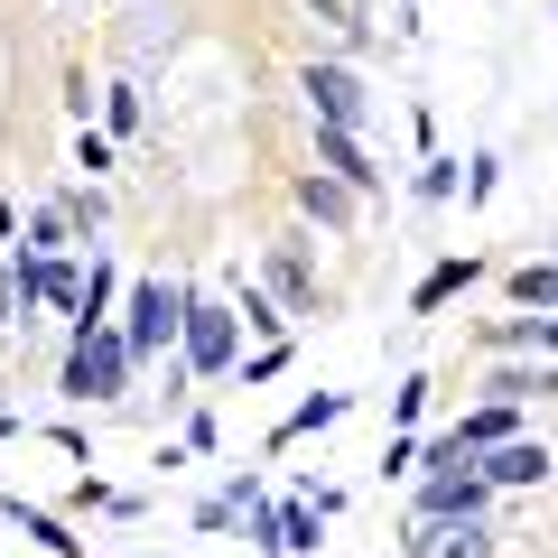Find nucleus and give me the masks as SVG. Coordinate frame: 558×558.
<instances>
[{
  "label": "nucleus",
  "mask_w": 558,
  "mask_h": 558,
  "mask_svg": "<svg viewBox=\"0 0 558 558\" xmlns=\"http://www.w3.org/2000/svg\"><path fill=\"white\" fill-rule=\"evenodd\" d=\"M484 512H494L484 465L457 447V428H438V438H428V465H418V484H410V521H484Z\"/></svg>",
  "instance_id": "obj_1"
},
{
  "label": "nucleus",
  "mask_w": 558,
  "mask_h": 558,
  "mask_svg": "<svg viewBox=\"0 0 558 558\" xmlns=\"http://www.w3.org/2000/svg\"><path fill=\"white\" fill-rule=\"evenodd\" d=\"M140 381V354L121 326H84V336H65V373H57V400H75V410H112V400H131Z\"/></svg>",
  "instance_id": "obj_2"
},
{
  "label": "nucleus",
  "mask_w": 558,
  "mask_h": 558,
  "mask_svg": "<svg viewBox=\"0 0 558 558\" xmlns=\"http://www.w3.org/2000/svg\"><path fill=\"white\" fill-rule=\"evenodd\" d=\"M121 336H131L140 363H168L186 336V279H131V299H121Z\"/></svg>",
  "instance_id": "obj_3"
},
{
  "label": "nucleus",
  "mask_w": 558,
  "mask_h": 558,
  "mask_svg": "<svg viewBox=\"0 0 558 558\" xmlns=\"http://www.w3.org/2000/svg\"><path fill=\"white\" fill-rule=\"evenodd\" d=\"M178 354H186V373L196 381H223L242 363V317H233V299H205V289H186V336H178Z\"/></svg>",
  "instance_id": "obj_4"
},
{
  "label": "nucleus",
  "mask_w": 558,
  "mask_h": 558,
  "mask_svg": "<svg viewBox=\"0 0 558 558\" xmlns=\"http://www.w3.org/2000/svg\"><path fill=\"white\" fill-rule=\"evenodd\" d=\"M260 289H270L279 307H289V326H307L326 307V289H317V260H307V233H279V242H260Z\"/></svg>",
  "instance_id": "obj_5"
},
{
  "label": "nucleus",
  "mask_w": 558,
  "mask_h": 558,
  "mask_svg": "<svg viewBox=\"0 0 558 558\" xmlns=\"http://www.w3.org/2000/svg\"><path fill=\"white\" fill-rule=\"evenodd\" d=\"M299 94H307V112H317V131H363V121H373V94H363V75L344 57H317L299 75Z\"/></svg>",
  "instance_id": "obj_6"
},
{
  "label": "nucleus",
  "mask_w": 558,
  "mask_h": 558,
  "mask_svg": "<svg viewBox=\"0 0 558 558\" xmlns=\"http://www.w3.org/2000/svg\"><path fill=\"white\" fill-rule=\"evenodd\" d=\"M317 502H260L252 521H242V539L252 549H270V558H317Z\"/></svg>",
  "instance_id": "obj_7"
},
{
  "label": "nucleus",
  "mask_w": 558,
  "mask_h": 558,
  "mask_svg": "<svg viewBox=\"0 0 558 558\" xmlns=\"http://www.w3.org/2000/svg\"><path fill=\"white\" fill-rule=\"evenodd\" d=\"M20 260V289H28V307H57V317H75V299H84V260L75 252H10Z\"/></svg>",
  "instance_id": "obj_8"
},
{
  "label": "nucleus",
  "mask_w": 558,
  "mask_h": 558,
  "mask_svg": "<svg viewBox=\"0 0 558 558\" xmlns=\"http://www.w3.org/2000/svg\"><path fill=\"white\" fill-rule=\"evenodd\" d=\"M400 558H494V521H410Z\"/></svg>",
  "instance_id": "obj_9"
},
{
  "label": "nucleus",
  "mask_w": 558,
  "mask_h": 558,
  "mask_svg": "<svg viewBox=\"0 0 558 558\" xmlns=\"http://www.w3.org/2000/svg\"><path fill=\"white\" fill-rule=\"evenodd\" d=\"M317 168H326V178H344L354 196H381V186H391V168L363 149V131H317Z\"/></svg>",
  "instance_id": "obj_10"
},
{
  "label": "nucleus",
  "mask_w": 558,
  "mask_h": 558,
  "mask_svg": "<svg viewBox=\"0 0 558 558\" xmlns=\"http://www.w3.org/2000/svg\"><path fill=\"white\" fill-rule=\"evenodd\" d=\"M0 521L28 539V549H47V558H84V539H75V521L65 512H47V502H20V494H0Z\"/></svg>",
  "instance_id": "obj_11"
},
{
  "label": "nucleus",
  "mask_w": 558,
  "mask_h": 558,
  "mask_svg": "<svg viewBox=\"0 0 558 558\" xmlns=\"http://www.w3.org/2000/svg\"><path fill=\"white\" fill-rule=\"evenodd\" d=\"M299 215L317 223V233H354V215H363V196L344 178H326V168H299Z\"/></svg>",
  "instance_id": "obj_12"
},
{
  "label": "nucleus",
  "mask_w": 558,
  "mask_h": 558,
  "mask_svg": "<svg viewBox=\"0 0 558 558\" xmlns=\"http://www.w3.org/2000/svg\"><path fill=\"white\" fill-rule=\"evenodd\" d=\"M121 299H131V289H121V260L94 252V260H84V299H75V317H65V336H84V326H112Z\"/></svg>",
  "instance_id": "obj_13"
},
{
  "label": "nucleus",
  "mask_w": 558,
  "mask_h": 558,
  "mask_svg": "<svg viewBox=\"0 0 558 558\" xmlns=\"http://www.w3.org/2000/svg\"><path fill=\"white\" fill-rule=\"evenodd\" d=\"M475 279H484V260H475V252H447V260H428V279L410 289V317H438V307H457L465 289H475Z\"/></svg>",
  "instance_id": "obj_14"
},
{
  "label": "nucleus",
  "mask_w": 558,
  "mask_h": 558,
  "mask_svg": "<svg viewBox=\"0 0 558 558\" xmlns=\"http://www.w3.org/2000/svg\"><path fill=\"white\" fill-rule=\"evenodd\" d=\"M512 438H521V410H512V400H475V410L457 418V447H465V457H494V447H512Z\"/></svg>",
  "instance_id": "obj_15"
},
{
  "label": "nucleus",
  "mask_w": 558,
  "mask_h": 558,
  "mask_svg": "<svg viewBox=\"0 0 558 558\" xmlns=\"http://www.w3.org/2000/svg\"><path fill=\"white\" fill-rule=\"evenodd\" d=\"M502 299L521 307V317H558V260L539 252V260H521L512 279H502Z\"/></svg>",
  "instance_id": "obj_16"
},
{
  "label": "nucleus",
  "mask_w": 558,
  "mask_h": 558,
  "mask_svg": "<svg viewBox=\"0 0 558 558\" xmlns=\"http://www.w3.org/2000/svg\"><path fill=\"white\" fill-rule=\"evenodd\" d=\"M233 317H242V336H260V344H289V307L260 289V279H233Z\"/></svg>",
  "instance_id": "obj_17"
},
{
  "label": "nucleus",
  "mask_w": 558,
  "mask_h": 558,
  "mask_svg": "<svg viewBox=\"0 0 558 558\" xmlns=\"http://www.w3.org/2000/svg\"><path fill=\"white\" fill-rule=\"evenodd\" d=\"M484 400H558V373L549 363H494V373H484Z\"/></svg>",
  "instance_id": "obj_18"
},
{
  "label": "nucleus",
  "mask_w": 558,
  "mask_h": 558,
  "mask_svg": "<svg viewBox=\"0 0 558 558\" xmlns=\"http://www.w3.org/2000/svg\"><path fill=\"white\" fill-rule=\"evenodd\" d=\"M475 465H484V484L502 494V484H539V475H549V447H539V438H512V447H494V457H475Z\"/></svg>",
  "instance_id": "obj_19"
},
{
  "label": "nucleus",
  "mask_w": 558,
  "mask_h": 558,
  "mask_svg": "<svg viewBox=\"0 0 558 558\" xmlns=\"http://www.w3.org/2000/svg\"><path fill=\"white\" fill-rule=\"evenodd\" d=\"M344 410H354V400H344V391H307V400H299V410L279 418V438H270V447H289V438H317V428H336V418H344Z\"/></svg>",
  "instance_id": "obj_20"
},
{
  "label": "nucleus",
  "mask_w": 558,
  "mask_h": 558,
  "mask_svg": "<svg viewBox=\"0 0 558 558\" xmlns=\"http://www.w3.org/2000/svg\"><path fill=\"white\" fill-rule=\"evenodd\" d=\"M65 223H75V242L84 252H102V223H112V196H102V186H65Z\"/></svg>",
  "instance_id": "obj_21"
},
{
  "label": "nucleus",
  "mask_w": 558,
  "mask_h": 558,
  "mask_svg": "<svg viewBox=\"0 0 558 558\" xmlns=\"http://www.w3.org/2000/svg\"><path fill=\"white\" fill-rule=\"evenodd\" d=\"M410 196H418V205H457V196H465V159H438V149H428L418 178H410Z\"/></svg>",
  "instance_id": "obj_22"
},
{
  "label": "nucleus",
  "mask_w": 558,
  "mask_h": 558,
  "mask_svg": "<svg viewBox=\"0 0 558 558\" xmlns=\"http://www.w3.org/2000/svg\"><path fill=\"white\" fill-rule=\"evenodd\" d=\"M20 252H47V260H57V252H84L75 223H65V205H38V215H28V242H20Z\"/></svg>",
  "instance_id": "obj_23"
},
{
  "label": "nucleus",
  "mask_w": 558,
  "mask_h": 558,
  "mask_svg": "<svg viewBox=\"0 0 558 558\" xmlns=\"http://www.w3.org/2000/svg\"><path fill=\"white\" fill-rule=\"evenodd\" d=\"M140 121H149V94H140V84H102V131L131 140Z\"/></svg>",
  "instance_id": "obj_24"
},
{
  "label": "nucleus",
  "mask_w": 558,
  "mask_h": 558,
  "mask_svg": "<svg viewBox=\"0 0 558 558\" xmlns=\"http://www.w3.org/2000/svg\"><path fill=\"white\" fill-rule=\"evenodd\" d=\"M307 20H317V28H336L344 47H363V38H373V20H363V0H307Z\"/></svg>",
  "instance_id": "obj_25"
},
{
  "label": "nucleus",
  "mask_w": 558,
  "mask_h": 558,
  "mask_svg": "<svg viewBox=\"0 0 558 558\" xmlns=\"http://www.w3.org/2000/svg\"><path fill=\"white\" fill-rule=\"evenodd\" d=\"M28 317H38V307H28V289H20V260L0 252V344L20 336V326H28Z\"/></svg>",
  "instance_id": "obj_26"
},
{
  "label": "nucleus",
  "mask_w": 558,
  "mask_h": 558,
  "mask_svg": "<svg viewBox=\"0 0 558 558\" xmlns=\"http://www.w3.org/2000/svg\"><path fill=\"white\" fill-rule=\"evenodd\" d=\"M418 465H428V438H418V428H391V447H381V484L418 475Z\"/></svg>",
  "instance_id": "obj_27"
},
{
  "label": "nucleus",
  "mask_w": 558,
  "mask_h": 558,
  "mask_svg": "<svg viewBox=\"0 0 558 558\" xmlns=\"http://www.w3.org/2000/svg\"><path fill=\"white\" fill-rule=\"evenodd\" d=\"M65 502H75V512H112V521H131V512H140V494H121V484H94V475H84Z\"/></svg>",
  "instance_id": "obj_28"
},
{
  "label": "nucleus",
  "mask_w": 558,
  "mask_h": 558,
  "mask_svg": "<svg viewBox=\"0 0 558 558\" xmlns=\"http://www.w3.org/2000/svg\"><path fill=\"white\" fill-rule=\"evenodd\" d=\"M75 168H84V186L112 178V131H75Z\"/></svg>",
  "instance_id": "obj_29"
},
{
  "label": "nucleus",
  "mask_w": 558,
  "mask_h": 558,
  "mask_svg": "<svg viewBox=\"0 0 558 558\" xmlns=\"http://www.w3.org/2000/svg\"><path fill=\"white\" fill-rule=\"evenodd\" d=\"M428 400H438V381H428V373H410V381L391 391V418H400V428H418V418H428Z\"/></svg>",
  "instance_id": "obj_30"
},
{
  "label": "nucleus",
  "mask_w": 558,
  "mask_h": 558,
  "mask_svg": "<svg viewBox=\"0 0 558 558\" xmlns=\"http://www.w3.org/2000/svg\"><path fill=\"white\" fill-rule=\"evenodd\" d=\"M494 186H502V159L475 149V159H465V205H494Z\"/></svg>",
  "instance_id": "obj_31"
},
{
  "label": "nucleus",
  "mask_w": 558,
  "mask_h": 558,
  "mask_svg": "<svg viewBox=\"0 0 558 558\" xmlns=\"http://www.w3.org/2000/svg\"><path fill=\"white\" fill-rule=\"evenodd\" d=\"M223 447V418L215 410H186V457H215Z\"/></svg>",
  "instance_id": "obj_32"
},
{
  "label": "nucleus",
  "mask_w": 558,
  "mask_h": 558,
  "mask_svg": "<svg viewBox=\"0 0 558 558\" xmlns=\"http://www.w3.org/2000/svg\"><path fill=\"white\" fill-rule=\"evenodd\" d=\"M289 373V344H252V354H242V381H279Z\"/></svg>",
  "instance_id": "obj_33"
},
{
  "label": "nucleus",
  "mask_w": 558,
  "mask_h": 558,
  "mask_svg": "<svg viewBox=\"0 0 558 558\" xmlns=\"http://www.w3.org/2000/svg\"><path fill=\"white\" fill-rule=\"evenodd\" d=\"M196 531H242V502L233 494H205L196 502Z\"/></svg>",
  "instance_id": "obj_34"
},
{
  "label": "nucleus",
  "mask_w": 558,
  "mask_h": 558,
  "mask_svg": "<svg viewBox=\"0 0 558 558\" xmlns=\"http://www.w3.org/2000/svg\"><path fill=\"white\" fill-rule=\"evenodd\" d=\"M65 112L94 131V75H84V65H65Z\"/></svg>",
  "instance_id": "obj_35"
},
{
  "label": "nucleus",
  "mask_w": 558,
  "mask_h": 558,
  "mask_svg": "<svg viewBox=\"0 0 558 558\" xmlns=\"http://www.w3.org/2000/svg\"><path fill=\"white\" fill-rule=\"evenodd\" d=\"M299 502H317V521H344V484H307Z\"/></svg>",
  "instance_id": "obj_36"
},
{
  "label": "nucleus",
  "mask_w": 558,
  "mask_h": 558,
  "mask_svg": "<svg viewBox=\"0 0 558 558\" xmlns=\"http://www.w3.org/2000/svg\"><path fill=\"white\" fill-rule=\"evenodd\" d=\"M10 233H20V205L0 196V252H20V242H10Z\"/></svg>",
  "instance_id": "obj_37"
},
{
  "label": "nucleus",
  "mask_w": 558,
  "mask_h": 558,
  "mask_svg": "<svg viewBox=\"0 0 558 558\" xmlns=\"http://www.w3.org/2000/svg\"><path fill=\"white\" fill-rule=\"evenodd\" d=\"M0 438H28V418H20V400H0Z\"/></svg>",
  "instance_id": "obj_38"
},
{
  "label": "nucleus",
  "mask_w": 558,
  "mask_h": 558,
  "mask_svg": "<svg viewBox=\"0 0 558 558\" xmlns=\"http://www.w3.org/2000/svg\"><path fill=\"white\" fill-rule=\"evenodd\" d=\"M57 10H65V0H57Z\"/></svg>",
  "instance_id": "obj_39"
},
{
  "label": "nucleus",
  "mask_w": 558,
  "mask_h": 558,
  "mask_svg": "<svg viewBox=\"0 0 558 558\" xmlns=\"http://www.w3.org/2000/svg\"><path fill=\"white\" fill-rule=\"evenodd\" d=\"M159 558H168V549H159Z\"/></svg>",
  "instance_id": "obj_40"
}]
</instances>
